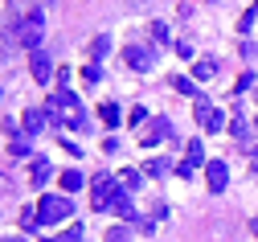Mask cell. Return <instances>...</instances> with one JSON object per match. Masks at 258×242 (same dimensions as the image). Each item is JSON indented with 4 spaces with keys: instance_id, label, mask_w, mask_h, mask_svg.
<instances>
[{
    "instance_id": "cell-1",
    "label": "cell",
    "mask_w": 258,
    "mask_h": 242,
    "mask_svg": "<svg viewBox=\"0 0 258 242\" xmlns=\"http://www.w3.org/2000/svg\"><path fill=\"white\" fill-rule=\"evenodd\" d=\"M45 115L61 127H74V131H86V111H82V99L74 90H53L49 103H45Z\"/></svg>"
},
{
    "instance_id": "cell-2",
    "label": "cell",
    "mask_w": 258,
    "mask_h": 242,
    "mask_svg": "<svg viewBox=\"0 0 258 242\" xmlns=\"http://www.w3.org/2000/svg\"><path fill=\"white\" fill-rule=\"evenodd\" d=\"M41 29H45V21H41V13L33 9V13H25L21 21H13V37H17V45L21 50H41Z\"/></svg>"
},
{
    "instance_id": "cell-3",
    "label": "cell",
    "mask_w": 258,
    "mask_h": 242,
    "mask_svg": "<svg viewBox=\"0 0 258 242\" xmlns=\"http://www.w3.org/2000/svg\"><path fill=\"white\" fill-rule=\"evenodd\" d=\"M70 214H74L70 197H57V193H41V201H37V222H41V226H57V222H66Z\"/></svg>"
},
{
    "instance_id": "cell-4",
    "label": "cell",
    "mask_w": 258,
    "mask_h": 242,
    "mask_svg": "<svg viewBox=\"0 0 258 242\" xmlns=\"http://www.w3.org/2000/svg\"><path fill=\"white\" fill-rule=\"evenodd\" d=\"M115 193H119V185H115L111 172H94V177H90V205H94L99 214H103V210H111Z\"/></svg>"
},
{
    "instance_id": "cell-5",
    "label": "cell",
    "mask_w": 258,
    "mask_h": 242,
    "mask_svg": "<svg viewBox=\"0 0 258 242\" xmlns=\"http://www.w3.org/2000/svg\"><path fill=\"white\" fill-rule=\"evenodd\" d=\"M197 123H201L205 131H221V127H225V111L213 107L209 99H197Z\"/></svg>"
},
{
    "instance_id": "cell-6",
    "label": "cell",
    "mask_w": 258,
    "mask_h": 242,
    "mask_svg": "<svg viewBox=\"0 0 258 242\" xmlns=\"http://www.w3.org/2000/svg\"><path fill=\"white\" fill-rule=\"evenodd\" d=\"M123 58H127V66H132V70H140V74H148L152 66H156V50H144V45H127Z\"/></svg>"
},
{
    "instance_id": "cell-7",
    "label": "cell",
    "mask_w": 258,
    "mask_h": 242,
    "mask_svg": "<svg viewBox=\"0 0 258 242\" xmlns=\"http://www.w3.org/2000/svg\"><path fill=\"white\" fill-rule=\"evenodd\" d=\"M205 181H209V193H225V185H230V168H225V160H209Z\"/></svg>"
},
{
    "instance_id": "cell-8",
    "label": "cell",
    "mask_w": 258,
    "mask_h": 242,
    "mask_svg": "<svg viewBox=\"0 0 258 242\" xmlns=\"http://www.w3.org/2000/svg\"><path fill=\"white\" fill-rule=\"evenodd\" d=\"M160 140H176V131H172L168 119H152V127L144 131V148H152V144H160Z\"/></svg>"
},
{
    "instance_id": "cell-9",
    "label": "cell",
    "mask_w": 258,
    "mask_h": 242,
    "mask_svg": "<svg viewBox=\"0 0 258 242\" xmlns=\"http://www.w3.org/2000/svg\"><path fill=\"white\" fill-rule=\"evenodd\" d=\"M29 70H33V78H37V82H49V74H53L49 54H45V50H33V54H29Z\"/></svg>"
},
{
    "instance_id": "cell-10",
    "label": "cell",
    "mask_w": 258,
    "mask_h": 242,
    "mask_svg": "<svg viewBox=\"0 0 258 242\" xmlns=\"http://www.w3.org/2000/svg\"><path fill=\"white\" fill-rule=\"evenodd\" d=\"M111 210H115V218H123V222H140V214H136V205H132V197H127L123 189L115 193V201H111Z\"/></svg>"
},
{
    "instance_id": "cell-11",
    "label": "cell",
    "mask_w": 258,
    "mask_h": 242,
    "mask_svg": "<svg viewBox=\"0 0 258 242\" xmlns=\"http://www.w3.org/2000/svg\"><path fill=\"white\" fill-rule=\"evenodd\" d=\"M21 123H25V135H41V131H45V111H41V107H29Z\"/></svg>"
},
{
    "instance_id": "cell-12",
    "label": "cell",
    "mask_w": 258,
    "mask_h": 242,
    "mask_svg": "<svg viewBox=\"0 0 258 242\" xmlns=\"http://www.w3.org/2000/svg\"><path fill=\"white\" fill-rule=\"evenodd\" d=\"M53 177V164H49V156H33V185L37 189H45V181Z\"/></svg>"
},
{
    "instance_id": "cell-13",
    "label": "cell",
    "mask_w": 258,
    "mask_h": 242,
    "mask_svg": "<svg viewBox=\"0 0 258 242\" xmlns=\"http://www.w3.org/2000/svg\"><path fill=\"white\" fill-rule=\"evenodd\" d=\"M213 74H217V58H201L192 66V82H209Z\"/></svg>"
},
{
    "instance_id": "cell-14",
    "label": "cell",
    "mask_w": 258,
    "mask_h": 242,
    "mask_svg": "<svg viewBox=\"0 0 258 242\" xmlns=\"http://www.w3.org/2000/svg\"><path fill=\"white\" fill-rule=\"evenodd\" d=\"M184 156H188V160H184L188 168H197V164L205 160V144H201V140H188V144H184Z\"/></svg>"
},
{
    "instance_id": "cell-15",
    "label": "cell",
    "mask_w": 258,
    "mask_h": 242,
    "mask_svg": "<svg viewBox=\"0 0 258 242\" xmlns=\"http://www.w3.org/2000/svg\"><path fill=\"white\" fill-rule=\"evenodd\" d=\"M148 29H152V41H156V45H168V41H172V33H168V25H164V21H152Z\"/></svg>"
},
{
    "instance_id": "cell-16",
    "label": "cell",
    "mask_w": 258,
    "mask_h": 242,
    "mask_svg": "<svg viewBox=\"0 0 258 242\" xmlns=\"http://www.w3.org/2000/svg\"><path fill=\"white\" fill-rule=\"evenodd\" d=\"M230 131L238 135V140H250V123H246V115H242V111H238V115L230 119Z\"/></svg>"
},
{
    "instance_id": "cell-17",
    "label": "cell",
    "mask_w": 258,
    "mask_h": 242,
    "mask_svg": "<svg viewBox=\"0 0 258 242\" xmlns=\"http://www.w3.org/2000/svg\"><path fill=\"white\" fill-rule=\"evenodd\" d=\"M41 242H82V226H70V230L53 234V238H41Z\"/></svg>"
},
{
    "instance_id": "cell-18",
    "label": "cell",
    "mask_w": 258,
    "mask_h": 242,
    "mask_svg": "<svg viewBox=\"0 0 258 242\" xmlns=\"http://www.w3.org/2000/svg\"><path fill=\"white\" fill-rule=\"evenodd\" d=\"M119 185H123V189H140V185H144V177H140L136 168H123V172H119Z\"/></svg>"
},
{
    "instance_id": "cell-19",
    "label": "cell",
    "mask_w": 258,
    "mask_h": 242,
    "mask_svg": "<svg viewBox=\"0 0 258 242\" xmlns=\"http://www.w3.org/2000/svg\"><path fill=\"white\" fill-rule=\"evenodd\" d=\"M61 189H66V193L82 189V172H78V168H70V172H61Z\"/></svg>"
},
{
    "instance_id": "cell-20",
    "label": "cell",
    "mask_w": 258,
    "mask_h": 242,
    "mask_svg": "<svg viewBox=\"0 0 258 242\" xmlns=\"http://www.w3.org/2000/svg\"><path fill=\"white\" fill-rule=\"evenodd\" d=\"M99 115H103V123H107V127H115V123H119V107H115V103H103Z\"/></svg>"
},
{
    "instance_id": "cell-21",
    "label": "cell",
    "mask_w": 258,
    "mask_h": 242,
    "mask_svg": "<svg viewBox=\"0 0 258 242\" xmlns=\"http://www.w3.org/2000/svg\"><path fill=\"white\" fill-rule=\"evenodd\" d=\"M107 50H111V37H94V45H90V58L99 62V58H107Z\"/></svg>"
},
{
    "instance_id": "cell-22",
    "label": "cell",
    "mask_w": 258,
    "mask_h": 242,
    "mask_svg": "<svg viewBox=\"0 0 258 242\" xmlns=\"http://www.w3.org/2000/svg\"><path fill=\"white\" fill-rule=\"evenodd\" d=\"M21 230H25V234L37 230V210H21Z\"/></svg>"
},
{
    "instance_id": "cell-23",
    "label": "cell",
    "mask_w": 258,
    "mask_h": 242,
    "mask_svg": "<svg viewBox=\"0 0 258 242\" xmlns=\"http://www.w3.org/2000/svg\"><path fill=\"white\" fill-rule=\"evenodd\" d=\"M33 148H29V135H13V156H29Z\"/></svg>"
},
{
    "instance_id": "cell-24",
    "label": "cell",
    "mask_w": 258,
    "mask_h": 242,
    "mask_svg": "<svg viewBox=\"0 0 258 242\" xmlns=\"http://www.w3.org/2000/svg\"><path fill=\"white\" fill-rule=\"evenodd\" d=\"M82 78H86V82H103V66H94V62L82 66Z\"/></svg>"
},
{
    "instance_id": "cell-25",
    "label": "cell",
    "mask_w": 258,
    "mask_h": 242,
    "mask_svg": "<svg viewBox=\"0 0 258 242\" xmlns=\"http://www.w3.org/2000/svg\"><path fill=\"white\" fill-rule=\"evenodd\" d=\"M148 172H152V177H164V172H172V164H168V160H152Z\"/></svg>"
},
{
    "instance_id": "cell-26",
    "label": "cell",
    "mask_w": 258,
    "mask_h": 242,
    "mask_svg": "<svg viewBox=\"0 0 258 242\" xmlns=\"http://www.w3.org/2000/svg\"><path fill=\"white\" fill-rule=\"evenodd\" d=\"M107 242H127V226H111L107 230Z\"/></svg>"
},
{
    "instance_id": "cell-27",
    "label": "cell",
    "mask_w": 258,
    "mask_h": 242,
    "mask_svg": "<svg viewBox=\"0 0 258 242\" xmlns=\"http://www.w3.org/2000/svg\"><path fill=\"white\" fill-rule=\"evenodd\" d=\"M176 90L180 94H197V82H192V78H176Z\"/></svg>"
},
{
    "instance_id": "cell-28",
    "label": "cell",
    "mask_w": 258,
    "mask_h": 242,
    "mask_svg": "<svg viewBox=\"0 0 258 242\" xmlns=\"http://www.w3.org/2000/svg\"><path fill=\"white\" fill-rule=\"evenodd\" d=\"M250 86H254V74H250V70H246V74H242V78H238V86H234V90H238V94H246V90H250Z\"/></svg>"
},
{
    "instance_id": "cell-29",
    "label": "cell",
    "mask_w": 258,
    "mask_h": 242,
    "mask_svg": "<svg viewBox=\"0 0 258 242\" xmlns=\"http://www.w3.org/2000/svg\"><path fill=\"white\" fill-rule=\"evenodd\" d=\"M103 152H107V156H115V152H119V144H115V135H107V140H103Z\"/></svg>"
},
{
    "instance_id": "cell-30",
    "label": "cell",
    "mask_w": 258,
    "mask_h": 242,
    "mask_svg": "<svg viewBox=\"0 0 258 242\" xmlns=\"http://www.w3.org/2000/svg\"><path fill=\"white\" fill-rule=\"evenodd\" d=\"M0 193H13V181L5 177V172H0Z\"/></svg>"
},
{
    "instance_id": "cell-31",
    "label": "cell",
    "mask_w": 258,
    "mask_h": 242,
    "mask_svg": "<svg viewBox=\"0 0 258 242\" xmlns=\"http://www.w3.org/2000/svg\"><path fill=\"white\" fill-rule=\"evenodd\" d=\"M250 230H254V238H258V218H254V226H250Z\"/></svg>"
},
{
    "instance_id": "cell-32",
    "label": "cell",
    "mask_w": 258,
    "mask_h": 242,
    "mask_svg": "<svg viewBox=\"0 0 258 242\" xmlns=\"http://www.w3.org/2000/svg\"><path fill=\"white\" fill-rule=\"evenodd\" d=\"M5 242H25V238H5Z\"/></svg>"
},
{
    "instance_id": "cell-33",
    "label": "cell",
    "mask_w": 258,
    "mask_h": 242,
    "mask_svg": "<svg viewBox=\"0 0 258 242\" xmlns=\"http://www.w3.org/2000/svg\"><path fill=\"white\" fill-rule=\"evenodd\" d=\"M254 13H258V9H254Z\"/></svg>"
}]
</instances>
